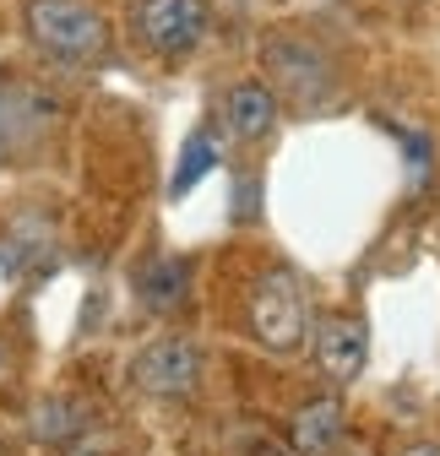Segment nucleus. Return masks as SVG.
<instances>
[{
  "label": "nucleus",
  "instance_id": "1",
  "mask_svg": "<svg viewBox=\"0 0 440 456\" xmlns=\"http://www.w3.org/2000/svg\"><path fill=\"white\" fill-rule=\"evenodd\" d=\"M22 33L54 66H93L109 49V22L87 0H22Z\"/></svg>",
  "mask_w": 440,
  "mask_h": 456
},
{
  "label": "nucleus",
  "instance_id": "2",
  "mask_svg": "<svg viewBox=\"0 0 440 456\" xmlns=\"http://www.w3.org/2000/svg\"><path fill=\"white\" fill-rule=\"evenodd\" d=\"M250 331H256L261 348L289 354V359L310 348L315 321H310V294H305L299 272L272 266V272L256 277V289H250Z\"/></svg>",
  "mask_w": 440,
  "mask_h": 456
},
{
  "label": "nucleus",
  "instance_id": "3",
  "mask_svg": "<svg viewBox=\"0 0 440 456\" xmlns=\"http://www.w3.org/2000/svg\"><path fill=\"white\" fill-rule=\"evenodd\" d=\"M126 28H131L136 49H147L152 61H185L207 38L212 12H207V0H131Z\"/></svg>",
  "mask_w": 440,
  "mask_h": 456
},
{
  "label": "nucleus",
  "instance_id": "4",
  "mask_svg": "<svg viewBox=\"0 0 440 456\" xmlns=\"http://www.w3.org/2000/svg\"><path fill=\"white\" fill-rule=\"evenodd\" d=\"M261 71H272V82L283 87V98L299 103V109H310V103H321L332 93V61L294 28H278L261 44Z\"/></svg>",
  "mask_w": 440,
  "mask_h": 456
},
{
  "label": "nucleus",
  "instance_id": "5",
  "mask_svg": "<svg viewBox=\"0 0 440 456\" xmlns=\"http://www.w3.org/2000/svg\"><path fill=\"white\" fill-rule=\"evenodd\" d=\"M201 370H207V359L191 337H158L131 359V380L147 396H191L201 386Z\"/></svg>",
  "mask_w": 440,
  "mask_h": 456
},
{
  "label": "nucleus",
  "instance_id": "6",
  "mask_svg": "<svg viewBox=\"0 0 440 456\" xmlns=\"http://www.w3.org/2000/svg\"><path fill=\"white\" fill-rule=\"evenodd\" d=\"M310 348H315V364L332 386H354L364 375V359H370V331L359 315H326L315 321L310 331Z\"/></svg>",
  "mask_w": 440,
  "mask_h": 456
},
{
  "label": "nucleus",
  "instance_id": "7",
  "mask_svg": "<svg viewBox=\"0 0 440 456\" xmlns=\"http://www.w3.org/2000/svg\"><path fill=\"white\" fill-rule=\"evenodd\" d=\"M278 114H283V103L266 82H234V87H224V98H217V120H224V131L234 142H261L272 126H278Z\"/></svg>",
  "mask_w": 440,
  "mask_h": 456
},
{
  "label": "nucleus",
  "instance_id": "8",
  "mask_svg": "<svg viewBox=\"0 0 440 456\" xmlns=\"http://www.w3.org/2000/svg\"><path fill=\"white\" fill-rule=\"evenodd\" d=\"M294 451L299 456H338L343 451V403L338 396H315L294 419Z\"/></svg>",
  "mask_w": 440,
  "mask_h": 456
},
{
  "label": "nucleus",
  "instance_id": "9",
  "mask_svg": "<svg viewBox=\"0 0 440 456\" xmlns=\"http://www.w3.org/2000/svg\"><path fill=\"white\" fill-rule=\"evenodd\" d=\"M136 294H142V305H147V310H158V315L180 310V305L191 299V266H185V261H175V256L147 261V266H142V277H136Z\"/></svg>",
  "mask_w": 440,
  "mask_h": 456
},
{
  "label": "nucleus",
  "instance_id": "10",
  "mask_svg": "<svg viewBox=\"0 0 440 456\" xmlns=\"http://www.w3.org/2000/svg\"><path fill=\"white\" fill-rule=\"evenodd\" d=\"M212 163H217V142H212V131H196L191 142H185V152H180V168H175V196H185L201 175H212Z\"/></svg>",
  "mask_w": 440,
  "mask_h": 456
},
{
  "label": "nucleus",
  "instance_id": "11",
  "mask_svg": "<svg viewBox=\"0 0 440 456\" xmlns=\"http://www.w3.org/2000/svg\"><path fill=\"white\" fill-rule=\"evenodd\" d=\"M397 456H440V445H429V440H419V445H403Z\"/></svg>",
  "mask_w": 440,
  "mask_h": 456
},
{
  "label": "nucleus",
  "instance_id": "12",
  "mask_svg": "<svg viewBox=\"0 0 440 456\" xmlns=\"http://www.w3.org/2000/svg\"><path fill=\"white\" fill-rule=\"evenodd\" d=\"M343 456H370V451L364 445H343Z\"/></svg>",
  "mask_w": 440,
  "mask_h": 456
}]
</instances>
